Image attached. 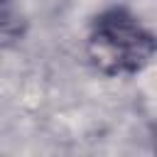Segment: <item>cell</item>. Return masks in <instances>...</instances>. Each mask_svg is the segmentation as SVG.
Wrapping results in <instances>:
<instances>
[{"instance_id":"obj_1","label":"cell","mask_w":157,"mask_h":157,"mask_svg":"<svg viewBox=\"0 0 157 157\" xmlns=\"http://www.w3.org/2000/svg\"><path fill=\"white\" fill-rule=\"evenodd\" d=\"M157 52L152 29L128 7L98 12L86 34V54L96 71L110 78L142 74Z\"/></svg>"},{"instance_id":"obj_2","label":"cell","mask_w":157,"mask_h":157,"mask_svg":"<svg viewBox=\"0 0 157 157\" xmlns=\"http://www.w3.org/2000/svg\"><path fill=\"white\" fill-rule=\"evenodd\" d=\"M0 2H2V0H0Z\"/></svg>"}]
</instances>
